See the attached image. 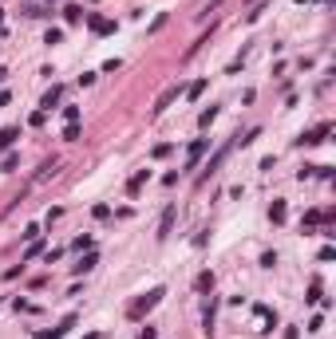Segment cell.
Segmentation results:
<instances>
[{"instance_id": "2e32d148", "label": "cell", "mask_w": 336, "mask_h": 339, "mask_svg": "<svg viewBox=\"0 0 336 339\" xmlns=\"http://www.w3.org/2000/svg\"><path fill=\"white\" fill-rule=\"evenodd\" d=\"M214 288V272H202L198 276V292H210Z\"/></svg>"}, {"instance_id": "7a4b0ae2", "label": "cell", "mask_w": 336, "mask_h": 339, "mask_svg": "<svg viewBox=\"0 0 336 339\" xmlns=\"http://www.w3.org/2000/svg\"><path fill=\"white\" fill-rule=\"evenodd\" d=\"M328 134H332V126H328V122H321V126H313V131H305L301 138H297V142H301V146H321V142L328 138Z\"/></svg>"}, {"instance_id": "6da1fadb", "label": "cell", "mask_w": 336, "mask_h": 339, "mask_svg": "<svg viewBox=\"0 0 336 339\" xmlns=\"http://www.w3.org/2000/svg\"><path fill=\"white\" fill-rule=\"evenodd\" d=\"M162 296H166V292H162V288H151V292H147V296H138L135 304H127V320H142V316H147V311H151L154 304L162 300Z\"/></svg>"}, {"instance_id": "ac0fdd59", "label": "cell", "mask_w": 336, "mask_h": 339, "mask_svg": "<svg viewBox=\"0 0 336 339\" xmlns=\"http://www.w3.org/2000/svg\"><path fill=\"white\" fill-rule=\"evenodd\" d=\"M63 40V28H47V36H44V44H60Z\"/></svg>"}, {"instance_id": "3957f363", "label": "cell", "mask_w": 336, "mask_h": 339, "mask_svg": "<svg viewBox=\"0 0 336 339\" xmlns=\"http://www.w3.org/2000/svg\"><path fill=\"white\" fill-rule=\"evenodd\" d=\"M210 150V138H194L190 142V150H186V170H198V158Z\"/></svg>"}, {"instance_id": "52a82bcc", "label": "cell", "mask_w": 336, "mask_h": 339, "mask_svg": "<svg viewBox=\"0 0 336 339\" xmlns=\"http://www.w3.org/2000/svg\"><path fill=\"white\" fill-rule=\"evenodd\" d=\"M178 91H182V87H170V91H162V95H158V103H154V111H151V115H162V111H166V107L174 103V99H178Z\"/></svg>"}, {"instance_id": "30bf717a", "label": "cell", "mask_w": 336, "mask_h": 339, "mask_svg": "<svg viewBox=\"0 0 336 339\" xmlns=\"http://www.w3.org/2000/svg\"><path fill=\"white\" fill-rule=\"evenodd\" d=\"M60 95H63V87H52V91H47V95H44V99H40V111H44V115H47L52 107L60 103Z\"/></svg>"}, {"instance_id": "d6986e66", "label": "cell", "mask_w": 336, "mask_h": 339, "mask_svg": "<svg viewBox=\"0 0 336 339\" xmlns=\"http://www.w3.org/2000/svg\"><path fill=\"white\" fill-rule=\"evenodd\" d=\"M202 91H206V79H198V83H190V87H186V95H190V99H198Z\"/></svg>"}, {"instance_id": "277c9868", "label": "cell", "mask_w": 336, "mask_h": 339, "mask_svg": "<svg viewBox=\"0 0 336 339\" xmlns=\"http://www.w3.org/2000/svg\"><path fill=\"white\" fill-rule=\"evenodd\" d=\"M226 154H229V146H222V150H218V154H214V158L206 162V170H202V177H198V186H202V181H210V177L218 174V166L226 162Z\"/></svg>"}, {"instance_id": "7402d4cb", "label": "cell", "mask_w": 336, "mask_h": 339, "mask_svg": "<svg viewBox=\"0 0 336 339\" xmlns=\"http://www.w3.org/2000/svg\"><path fill=\"white\" fill-rule=\"evenodd\" d=\"M138 339H154V327H147V331H142V335H138Z\"/></svg>"}, {"instance_id": "8fae6325", "label": "cell", "mask_w": 336, "mask_h": 339, "mask_svg": "<svg viewBox=\"0 0 336 339\" xmlns=\"http://www.w3.org/2000/svg\"><path fill=\"white\" fill-rule=\"evenodd\" d=\"M95 265H99V256H95V249H87V256H83V260L76 265V272H91Z\"/></svg>"}, {"instance_id": "ffe728a7", "label": "cell", "mask_w": 336, "mask_h": 339, "mask_svg": "<svg viewBox=\"0 0 336 339\" xmlns=\"http://www.w3.org/2000/svg\"><path fill=\"white\" fill-rule=\"evenodd\" d=\"M63 118L67 122H79V107H63Z\"/></svg>"}, {"instance_id": "e0dca14e", "label": "cell", "mask_w": 336, "mask_h": 339, "mask_svg": "<svg viewBox=\"0 0 336 339\" xmlns=\"http://www.w3.org/2000/svg\"><path fill=\"white\" fill-rule=\"evenodd\" d=\"M214 118H218V107H206V111H202V115H198V122H202V126H210Z\"/></svg>"}, {"instance_id": "4fadbf2b", "label": "cell", "mask_w": 336, "mask_h": 339, "mask_svg": "<svg viewBox=\"0 0 336 339\" xmlns=\"http://www.w3.org/2000/svg\"><path fill=\"white\" fill-rule=\"evenodd\" d=\"M147 177H151V170H138V174L131 177V181H127V193H138V186H142Z\"/></svg>"}, {"instance_id": "cb8c5ba5", "label": "cell", "mask_w": 336, "mask_h": 339, "mask_svg": "<svg viewBox=\"0 0 336 339\" xmlns=\"http://www.w3.org/2000/svg\"><path fill=\"white\" fill-rule=\"evenodd\" d=\"M4 75H8V71H4V67H0V83H4Z\"/></svg>"}, {"instance_id": "ba28073f", "label": "cell", "mask_w": 336, "mask_h": 339, "mask_svg": "<svg viewBox=\"0 0 336 339\" xmlns=\"http://www.w3.org/2000/svg\"><path fill=\"white\" fill-rule=\"evenodd\" d=\"M16 138H20V126H4V131H0V154H4V150H12Z\"/></svg>"}, {"instance_id": "9c48e42d", "label": "cell", "mask_w": 336, "mask_h": 339, "mask_svg": "<svg viewBox=\"0 0 336 339\" xmlns=\"http://www.w3.org/2000/svg\"><path fill=\"white\" fill-rule=\"evenodd\" d=\"M174 213H178L174 205H166V209H162V221H158V241H162V237H166L170 229H174Z\"/></svg>"}, {"instance_id": "7c38bea8", "label": "cell", "mask_w": 336, "mask_h": 339, "mask_svg": "<svg viewBox=\"0 0 336 339\" xmlns=\"http://www.w3.org/2000/svg\"><path fill=\"white\" fill-rule=\"evenodd\" d=\"M63 20H67V24H79V20H83V8H79V4H67V8H63Z\"/></svg>"}, {"instance_id": "44dd1931", "label": "cell", "mask_w": 336, "mask_h": 339, "mask_svg": "<svg viewBox=\"0 0 336 339\" xmlns=\"http://www.w3.org/2000/svg\"><path fill=\"white\" fill-rule=\"evenodd\" d=\"M16 162H20V158H16V154H8V158H4V162H0V170H4V174H8V170H16Z\"/></svg>"}, {"instance_id": "603a6c76", "label": "cell", "mask_w": 336, "mask_h": 339, "mask_svg": "<svg viewBox=\"0 0 336 339\" xmlns=\"http://www.w3.org/2000/svg\"><path fill=\"white\" fill-rule=\"evenodd\" d=\"M0 32H4V12H0Z\"/></svg>"}, {"instance_id": "5b68a950", "label": "cell", "mask_w": 336, "mask_h": 339, "mask_svg": "<svg viewBox=\"0 0 336 339\" xmlns=\"http://www.w3.org/2000/svg\"><path fill=\"white\" fill-rule=\"evenodd\" d=\"M87 28L95 36H107V32H115V20H107V16H87Z\"/></svg>"}, {"instance_id": "9a60e30c", "label": "cell", "mask_w": 336, "mask_h": 339, "mask_svg": "<svg viewBox=\"0 0 336 339\" xmlns=\"http://www.w3.org/2000/svg\"><path fill=\"white\" fill-rule=\"evenodd\" d=\"M79 138V122H67V126H63V142H76Z\"/></svg>"}, {"instance_id": "5bb4252c", "label": "cell", "mask_w": 336, "mask_h": 339, "mask_svg": "<svg viewBox=\"0 0 336 339\" xmlns=\"http://www.w3.org/2000/svg\"><path fill=\"white\" fill-rule=\"evenodd\" d=\"M269 217H273V225L285 221V201H273V205H269Z\"/></svg>"}, {"instance_id": "8992f818", "label": "cell", "mask_w": 336, "mask_h": 339, "mask_svg": "<svg viewBox=\"0 0 336 339\" xmlns=\"http://www.w3.org/2000/svg\"><path fill=\"white\" fill-rule=\"evenodd\" d=\"M71 327H76V316H67V320H63L60 327H52V331H40L36 339H63L67 331H71Z\"/></svg>"}]
</instances>
